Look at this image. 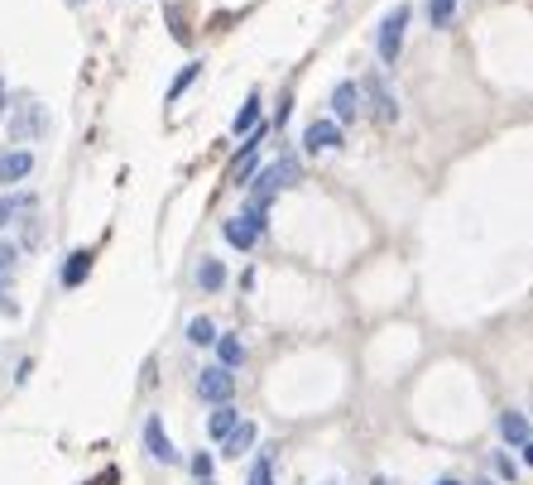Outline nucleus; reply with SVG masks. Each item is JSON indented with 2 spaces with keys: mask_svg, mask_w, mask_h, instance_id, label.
I'll use <instances>...</instances> for the list:
<instances>
[{
  "mask_svg": "<svg viewBox=\"0 0 533 485\" xmlns=\"http://www.w3.org/2000/svg\"><path fill=\"white\" fill-rule=\"evenodd\" d=\"M188 341L192 346H212L217 341V327L207 322V317H192V322H188Z\"/></svg>",
  "mask_w": 533,
  "mask_h": 485,
  "instance_id": "6ab92c4d",
  "label": "nucleus"
},
{
  "mask_svg": "<svg viewBox=\"0 0 533 485\" xmlns=\"http://www.w3.org/2000/svg\"><path fill=\"white\" fill-rule=\"evenodd\" d=\"M375 485H389V476H375Z\"/></svg>",
  "mask_w": 533,
  "mask_h": 485,
  "instance_id": "c756f323",
  "label": "nucleus"
},
{
  "mask_svg": "<svg viewBox=\"0 0 533 485\" xmlns=\"http://www.w3.org/2000/svg\"><path fill=\"white\" fill-rule=\"evenodd\" d=\"M495 471H500V476L510 481V485L519 481V466H514V456H510V452H500V456H495Z\"/></svg>",
  "mask_w": 533,
  "mask_h": 485,
  "instance_id": "5701e85b",
  "label": "nucleus"
},
{
  "mask_svg": "<svg viewBox=\"0 0 533 485\" xmlns=\"http://www.w3.org/2000/svg\"><path fill=\"white\" fill-rule=\"evenodd\" d=\"M438 485H461V481H438Z\"/></svg>",
  "mask_w": 533,
  "mask_h": 485,
  "instance_id": "7c9ffc66",
  "label": "nucleus"
},
{
  "mask_svg": "<svg viewBox=\"0 0 533 485\" xmlns=\"http://www.w3.org/2000/svg\"><path fill=\"white\" fill-rule=\"evenodd\" d=\"M360 96H370V116L380 120V126H395L399 120V101H395V92H389V82L380 73H370L360 82Z\"/></svg>",
  "mask_w": 533,
  "mask_h": 485,
  "instance_id": "7ed1b4c3",
  "label": "nucleus"
},
{
  "mask_svg": "<svg viewBox=\"0 0 533 485\" xmlns=\"http://www.w3.org/2000/svg\"><path fill=\"white\" fill-rule=\"evenodd\" d=\"M168 24H173V39H178V44H188V24H183V15H178L173 5H168Z\"/></svg>",
  "mask_w": 533,
  "mask_h": 485,
  "instance_id": "393cba45",
  "label": "nucleus"
},
{
  "mask_svg": "<svg viewBox=\"0 0 533 485\" xmlns=\"http://www.w3.org/2000/svg\"><path fill=\"white\" fill-rule=\"evenodd\" d=\"M457 15V0H428V20H432V30H447Z\"/></svg>",
  "mask_w": 533,
  "mask_h": 485,
  "instance_id": "a211bd4d",
  "label": "nucleus"
},
{
  "mask_svg": "<svg viewBox=\"0 0 533 485\" xmlns=\"http://www.w3.org/2000/svg\"><path fill=\"white\" fill-rule=\"evenodd\" d=\"M303 145H307V154L336 149V145H342V126H336V120H313V126L303 130Z\"/></svg>",
  "mask_w": 533,
  "mask_h": 485,
  "instance_id": "1a4fd4ad",
  "label": "nucleus"
},
{
  "mask_svg": "<svg viewBox=\"0 0 533 485\" xmlns=\"http://www.w3.org/2000/svg\"><path fill=\"white\" fill-rule=\"evenodd\" d=\"M15 265H20V251L10 241H0V288L10 284V274H15Z\"/></svg>",
  "mask_w": 533,
  "mask_h": 485,
  "instance_id": "412c9836",
  "label": "nucleus"
},
{
  "mask_svg": "<svg viewBox=\"0 0 533 485\" xmlns=\"http://www.w3.org/2000/svg\"><path fill=\"white\" fill-rule=\"evenodd\" d=\"M92 251H73V255H67V265H63V274H58V279H63V288H77L82 279H87V274H92Z\"/></svg>",
  "mask_w": 533,
  "mask_h": 485,
  "instance_id": "f8f14e48",
  "label": "nucleus"
},
{
  "mask_svg": "<svg viewBox=\"0 0 533 485\" xmlns=\"http://www.w3.org/2000/svg\"><path fill=\"white\" fill-rule=\"evenodd\" d=\"M198 73H202V63H188L183 73L173 77V87H168V101H178V96H183V92L192 87V82H198Z\"/></svg>",
  "mask_w": 533,
  "mask_h": 485,
  "instance_id": "aec40b11",
  "label": "nucleus"
},
{
  "mask_svg": "<svg viewBox=\"0 0 533 485\" xmlns=\"http://www.w3.org/2000/svg\"><path fill=\"white\" fill-rule=\"evenodd\" d=\"M198 394L207 399V404H231V399H235V370L207 366L202 375H198Z\"/></svg>",
  "mask_w": 533,
  "mask_h": 485,
  "instance_id": "20e7f679",
  "label": "nucleus"
},
{
  "mask_svg": "<svg viewBox=\"0 0 533 485\" xmlns=\"http://www.w3.org/2000/svg\"><path fill=\"white\" fill-rule=\"evenodd\" d=\"M289 106H293V96L284 92V96H279V110H274V126L279 130H284V120H289Z\"/></svg>",
  "mask_w": 533,
  "mask_h": 485,
  "instance_id": "a878e982",
  "label": "nucleus"
},
{
  "mask_svg": "<svg viewBox=\"0 0 533 485\" xmlns=\"http://www.w3.org/2000/svg\"><path fill=\"white\" fill-rule=\"evenodd\" d=\"M30 173H34V154H30V149H5V154H0V188H15Z\"/></svg>",
  "mask_w": 533,
  "mask_h": 485,
  "instance_id": "0eeeda50",
  "label": "nucleus"
},
{
  "mask_svg": "<svg viewBox=\"0 0 533 485\" xmlns=\"http://www.w3.org/2000/svg\"><path fill=\"white\" fill-rule=\"evenodd\" d=\"M145 452L154 456V462H164V466H178V462H183V456H178V447L168 442L159 413H149V419H145Z\"/></svg>",
  "mask_w": 533,
  "mask_h": 485,
  "instance_id": "423d86ee",
  "label": "nucleus"
},
{
  "mask_svg": "<svg viewBox=\"0 0 533 485\" xmlns=\"http://www.w3.org/2000/svg\"><path fill=\"white\" fill-rule=\"evenodd\" d=\"M10 101H5V77H0V110H5Z\"/></svg>",
  "mask_w": 533,
  "mask_h": 485,
  "instance_id": "c85d7f7f",
  "label": "nucleus"
},
{
  "mask_svg": "<svg viewBox=\"0 0 533 485\" xmlns=\"http://www.w3.org/2000/svg\"><path fill=\"white\" fill-rule=\"evenodd\" d=\"M188 466H192V476H198V481H207V476H212V456H207V452H198Z\"/></svg>",
  "mask_w": 533,
  "mask_h": 485,
  "instance_id": "b1692460",
  "label": "nucleus"
},
{
  "mask_svg": "<svg viewBox=\"0 0 533 485\" xmlns=\"http://www.w3.org/2000/svg\"><path fill=\"white\" fill-rule=\"evenodd\" d=\"M264 226H270V216H264V207H245L241 216H231L227 226H221V235L235 245V251H255V241L264 235Z\"/></svg>",
  "mask_w": 533,
  "mask_h": 485,
  "instance_id": "f03ea898",
  "label": "nucleus"
},
{
  "mask_svg": "<svg viewBox=\"0 0 533 485\" xmlns=\"http://www.w3.org/2000/svg\"><path fill=\"white\" fill-rule=\"evenodd\" d=\"M255 126H260V96H250V101H245L241 110H235L231 130H235V135H250V130H255Z\"/></svg>",
  "mask_w": 533,
  "mask_h": 485,
  "instance_id": "f3484780",
  "label": "nucleus"
},
{
  "mask_svg": "<svg viewBox=\"0 0 533 485\" xmlns=\"http://www.w3.org/2000/svg\"><path fill=\"white\" fill-rule=\"evenodd\" d=\"M500 433H504V442L524 447V442H529V419H524L519 409H504V413H500Z\"/></svg>",
  "mask_w": 533,
  "mask_h": 485,
  "instance_id": "ddd939ff",
  "label": "nucleus"
},
{
  "mask_svg": "<svg viewBox=\"0 0 533 485\" xmlns=\"http://www.w3.org/2000/svg\"><path fill=\"white\" fill-rule=\"evenodd\" d=\"M404 30H409V5H395L385 15V24H380V63H399Z\"/></svg>",
  "mask_w": 533,
  "mask_h": 485,
  "instance_id": "39448f33",
  "label": "nucleus"
},
{
  "mask_svg": "<svg viewBox=\"0 0 533 485\" xmlns=\"http://www.w3.org/2000/svg\"><path fill=\"white\" fill-rule=\"evenodd\" d=\"M44 135H49V110H44V101L20 96V101L10 106V140H44Z\"/></svg>",
  "mask_w": 533,
  "mask_h": 485,
  "instance_id": "f257e3e1",
  "label": "nucleus"
},
{
  "mask_svg": "<svg viewBox=\"0 0 533 485\" xmlns=\"http://www.w3.org/2000/svg\"><path fill=\"white\" fill-rule=\"evenodd\" d=\"M34 207H39V198H34V192H5V198H0V226H10V221L30 216Z\"/></svg>",
  "mask_w": 533,
  "mask_h": 485,
  "instance_id": "9d476101",
  "label": "nucleus"
},
{
  "mask_svg": "<svg viewBox=\"0 0 533 485\" xmlns=\"http://www.w3.org/2000/svg\"><path fill=\"white\" fill-rule=\"evenodd\" d=\"M116 481H120V476H116V471H102V476H96L92 485H116Z\"/></svg>",
  "mask_w": 533,
  "mask_h": 485,
  "instance_id": "bb28decb",
  "label": "nucleus"
},
{
  "mask_svg": "<svg viewBox=\"0 0 533 485\" xmlns=\"http://www.w3.org/2000/svg\"><path fill=\"white\" fill-rule=\"evenodd\" d=\"M198 284H202V294H221V288H227V265H221V260H202Z\"/></svg>",
  "mask_w": 533,
  "mask_h": 485,
  "instance_id": "4468645a",
  "label": "nucleus"
},
{
  "mask_svg": "<svg viewBox=\"0 0 533 485\" xmlns=\"http://www.w3.org/2000/svg\"><path fill=\"white\" fill-rule=\"evenodd\" d=\"M250 485H274V466H270V456H260V462L250 466Z\"/></svg>",
  "mask_w": 533,
  "mask_h": 485,
  "instance_id": "4be33fe9",
  "label": "nucleus"
},
{
  "mask_svg": "<svg viewBox=\"0 0 533 485\" xmlns=\"http://www.w3.org/2000/svg\"><path fill=\"white\" fill-rule=\"evenodd\" d=\"M360 101H366V96H360V82H336L332 87V116L336 120H356Z\"/></svg>",
  "mask_w": 533,
  "mask_h": 485,
  "instance_id": "6e6552de",
  "label": "nucleus"
},
{
  "mask_svg": "<svg viewBox=\"0 0 533 485\" xmlns=\"http://www.w3.org/2000/svg\"><path fill=\"white\" fill-rule=\"evenodd\" d=\"M198 485H212V476H207V481H198Z\"/></svg>",
  "mask_w": 533,
  "mask_h": 485,
  "instance_id": "2f4dec72",
  "label": "nucleus"
},
{
  "mask_svg": "<svg viewBox=\"0 0 533 485\" xmlns=\"http://www.w3.org/2000/svg\"><path fill=\"white\" fill-rule=\"evenodd\" d=\"M235 423H241V413H235L231 404H217V409H212V419H207V433H212V437L221 442V437H227L231 428H235Z\"/></svg>",
  "mask_w": 533,
  "mask_h": 485,
  "instance_id": "2eb2a0df",
  "label": "nucleus"
},
{
  "mask_svg": "<svg viewBox=\"0 0 533 485\" xmlns=\"http://www.w3.org/2000/svg\"><path fill=\"white\" fill-rule=\"evenodd\" d=\"M524 462H529V466H533V437H529V442H524Z\"/></svg>",
  "mask_w": 533,
  "mask_h": 485,
  "instance_id": "cd10ccee",
  "label": "nucleus"
},
{
  "mask_svg": "<svg viewBox=\"0 0 533 485\" xmlns=\"http://www.w3.org/2000/svg\"><path fill=\"white\" fill-rule=\"evenodd\" d=\"M255 437H260V428L255 423H235L227 437H221V452L227 456H245L250 447H255Z\"/></svg>",
  "mask_w": 533,
  "mask_h": 485,
  "instance_id": "9b49d317",
  "label": "nucleus"
},
{
  "mask_svg": "<svg viewBox=\"0 0 533 485\" xmlns=\"http://www.w3.org/2000/svg\"><path fill=\"white\" fill-rule=\"evenodd\" d=\"M212 346H217V356H221V366H227V370H235V366L245 360V346H241V337H217Z\"/></svg>",
  "mask_w": 533,
  "mask_h": 485,
  "instance_id": "dca6fc26",
  "label": "nucleus"
}]
</instances>
